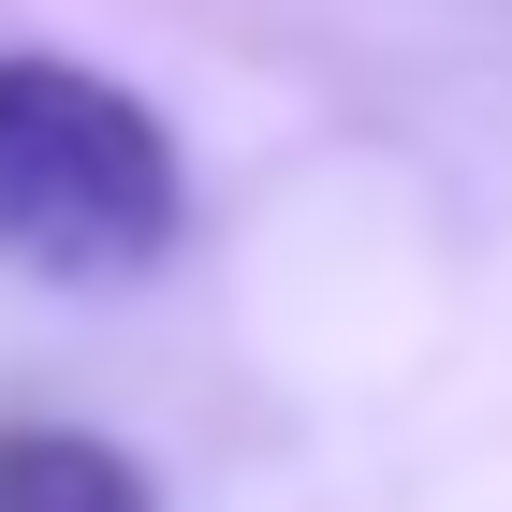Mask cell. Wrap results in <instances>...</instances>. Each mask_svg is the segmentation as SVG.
Returning a JSON list of instances; mask_svg holds the SVG:
<instances>
[{
  "label": "cell",
  "instance_id": "1",
  "mask_svg": "<svg viewBox=\"0 0 512 512\" xmlns=\"http://www.w3.org/2000/svg\"><path fill=\"white\" fill-rule=\"evenodd\" d=\"M176 220H191L176 132L118 74L0 44V264L59 293H118L176 249Z\"/></svg>",
  "mask_w": 512,
  "mask_h": 512
},
{
  "label": "cell",
  "instance_id": "2",
  "mask_svg": "<svg viewBox=\"0 0 512 512\" xmlns=\"http://www.w3.org/2000/svg\"><path fill=\"white\" fill-rule=\"evenodd\" d=\"M0 512H161V483L88 425H0Z\"/></svg>",
  "mask_w": 512,
  "mask_h": 512
}]
</instances>
